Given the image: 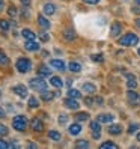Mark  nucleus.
Wrapping results in <instances>:
<instances>
[{"mask_svg": "<svg viewBox=\"0 0 140 149\" xmlns=\"http://www.w3.org/2000/svg\"><path fill=\"white\" fill-rule=\"evenodd\" d=\"M137 42H139V36L134 33H127L119 39V44L122 47H131V45H136Z\"/></svg>", "mask_w": 140, "mask_h": 149, "instance_id": "nucleus-1", "label": "nucleus"}, {"mask_svg": "<svg viewBox=\"0 0 140 149\" xmlns=\"http://www.w3.org/2000/svg\"><path fill=\"white\" fill-rule=\"evenodd\" d=\"M15 68L18 69V72L26 74V72H29L32 69V62L29 59H26V57H20L18 60H17V63H15Z\"/></svg>", "mask_w": 140, "mask_h": 149, "instance_id": "nucleus-2", "label": "nucleus"}, {"mask_svg": "<svg viewBox=\"0 0 140 149\" xmlns=\"http://www.w3.org/2000/svg\"><path fill=\"white\" fill-rule=\"evenodd\" d=\"M29 86L32 87L33 91H36V92H44V91H47V81L42 80V77L32 78V80L29 81Z\"/></svg>", "mask_w": 140, "mask_h": 149, "instance_id": "nucleus-3", "label": "nucleus"}, {"mask_svg": "<svg viewBox=\"0 0 140 149\" xmlns=\"http://www.w3.org/2000/svg\"><path fill=\"white\" fill-rule=\"evenodd\" d=\"M12 127L17 130V131H24L27 128V118L23 116V115H18L12 119Z\"/></svg>", "mask_w": 140, "mask_h": 149, "instance_id": "nucleus-4", "label": "nucleus"}, {"mask_svg": "<svg viewBox=\"0 0 140 149\" xmlns=\"http://www.w3.org/2000/svg\"><path fill=\"white\" fill-rule=\"evenodd\" d=\"M30 128H32L33 131H36V133H41V131L44 130V124L41 122V119L35 118V119L30 120Z\"/></svg>", "mask_w": 140, "mask_h": 149, "instance_id": "nucleus-5", "label": "nucleus"}, {"mask_svg": "<svg viewBox=\"0 0 140 149\" xmlns=\"http://www.w3.org/2000/svg\"><path fill=\"white\" fill-rule=\"evenodd\" d=\"M12 92H15L18 96H21V98H24V96H27V87L23 86V84H17L12 87Z\"/></svg>", "mask_w": 140, "mask_h": 149, "instance_id": "nucleus-6", "label": "nucleus"}, {"mask_svg": "<svg viewBox=\"0 0 140 149\" xmlns=\"http://www.w3.org/2000/svg\"><path fill=\"white\" fill-rule=\"evenodd\" d=\"M63 104H65L68 109H71V110H77L78 107H80V104L77 102V100L75 98H71V96H68V98L63 101Z\"/></svg>", "mask_w": 140, "mask_h": 149, "instance_id": "nucleus-7", "label": "nucleus"}, {"mask_svg": "<svg viewBox=\"0 0 140 149\" xmlns=\"http://www.w3.org/2000/svg\"><path fill=\"white\" fill-rule=\"evenodd\" d=\"M24 47H26V50H29V51H38L39 50V44L35 39H27L26 44H24Z\"/></svg>", "mask_w": 140, "mask_h": 149, "instance_id": "nucleus-8", "label": "nucleus"}, {"mask_svg": "<svg viewBox=\"0 0 140 149\" xmlns=\"http://www.w3.org/2000/svg\"><path fill=\"white\" fill-rule=\"evenodd\" d=\"M50 65L53 66L54 69H57V71H60V72L66 69V68H65V63H63V60H59V59H53V60L50 62Z\"/></svg>", "mask_w": 140, "mask_h": 149, "instance_id": "nucleus-9", "label": "nucleus"}, {"mask_svg": "<svg viewBox=\"0 0 140 149\" xmlns=\"http://www.w3.org/2000/svg\"><path fill=\"white\" fill-rule=\"evenodd\" d=\"M42 12L45 14V15H53L56 12V6L53 3H45L42 8Z\"/></svg>", "mask_w": 140, "mask_h": 149, "instance_id": "nucleus-10", "label": "nucleus"}, {"mask_svg": "<svg viewBox=\"0 0 140 149\" xmlns=\"http://www.w3.org/2000/svg\"><path fill=\"white\" fill-rule=\"evenodd\" d=\"M38 75L39 77H48V75H51V69L45 65H41L38 68Z\"/></svg>", "mask_w": 140, "mask_h": 149, "instance_id": "nucleus-11", "label": "nucleus"}, {"mask_svg": "<svg viewBox=\"0 0 140 149\" xmlns=\"http://www.w3.org/2000/svg\"><path fill=\"white\" fill-rule=\"evenodd\" d=\"M122 30V26L119 23H111V27H110V35L111 36H118Z\"/></svg>", "mask_w": 140, "mask_h": 149, "instance_id": "nucleus-12", "label": "nucleus"}, {"mask_svg": "<svg viewBox=\"0 0 140 149\" xmlns=\"http://www.w3.org/2000/svg\"><path fill=\"white\" fill-rule=\"evenodd\" d=\"M68 131H69V134L77 136V134L81 133V125H80V124H72V125H69Z\"/></svg>", "mask_w": 140, "mask_h": 149, "instance_id": "nucleus-13", "label": "nucleus"}, {"mask_svg": "<svg viewBox=\"0 0 140 149\" xmlns=\"http://www.w3.org/2000/svg\"><path fill=\"white\" fill-rule=\"evenodd\" d=\"M38 24L41 26L42 29H48V27H50V21H48L44 15H38Z\"/></svg>", "mask_w": 140, "mask_h": 149, "instance_id": "nucleus-14", "label": "nucleus"}, {"mask_svg": "<svg viewBox=\"0 0 140 149\" xmlns=\"http://www.w3.org/2000/svg\"><path fill=\"white\" fill-rule=\"evenodd\" d=\"M21 35H23L24 39H35V38H36L35 32H32L30 29H23V30H21Z\"/></svg>", "mask_w": 140, "mask_h": 149, "instance_id": "nucleus-15", "label": "nucleus"}, {"mask_svg": "<svg viewBox=\"0 0 140 149\" xmlns=\"http://www.w3.org/2000/svg\"><path fill=\"white\" fill-rule=\"evenodd\" d=\"M98 122H101V124H110V122H113V116L111 115H100L97 118Z\"/></svg>", "mask_w": 140, "mask_h": 149, "instance_id": "nucleus-16", "label": "nucleus"}, {"mask_svg": "<svg viewBox=\"0 0 140 149\" xmlns=\"http://www.w3.org/2000/svg\"><path fill=\"white\" fill-rule=\"evenodd\" d=\"M109 133H110L111 136H118V134L122 133V127H120V125H110V127H109Z\"/></svg>", "mask_w": 140, "mask_h": 149, "instance_id": "nucleus-17", "label": "nucleus"}, {"mask_svg": "<svg viewBox=\"0 0 140 149\" xmlns=\"http://www.w3.org/2000/svg\"><path fill=\"white\" fill-rule=\"evenodd\" d=\"M127 77H128V81H127V86L130 87V89H136V87H137V81H136V78H134V75H131V74H127Z\"/></svg>", "mask_w": 140, "mask_h": 149, "instance_id": "nucleus-18", "label": "nucleus"}, {"mask_svg": "<svg viewBox=\"0 0 140 149\" xmlns=\"http://www.w3.org/2000/svg\"><path fill=\"white\" fill-rule=\"evenodd\" d=\"M83 91L92 95V93H95V92H97V87H95L92 83H84V84H83Z\"/></svg>", "mask_w": 140, "mask_h": 149, "instance_id": "nucleus-19", "label": "nucleus"}, {"mask_svg": "<svg viewBox=\"0 0 140 149\" xmlns=\"http://www.w3.org/2000/svg\"><path fill=\"white\" fill-rule=\"evenodd\" d=\"M50 83L53 84L54 87H57V89H60V87L63 86V81L60 80V77H56V75H54V77H51V80H50Z\"/></svg>", "mask_w": 140, "mask_h": 149, "instance_id": "nucleus-20", "label": "nucleus"}, {"mask_svg": "<svg viewBox=\"0 0 140 149\" xmlns=\"http://www.w3.org/2000/svg\"><path fill=\"white\" fill-rule=\"evenodd\" d=\"M54 96H56V93H53V92H47V91L41 92V98H42L44 101H51Z\"/></svg>", "mask_w": 140, "mask_h": 149, "instance_id": "nucleus-21", "label": "nucleus"}, {"mask_svg": "<svg viewBox=\"0 0 140 149\" xmlns=\"http://www.w3.org/2000/svg\"><path fill=\"white\" fill-rule=\"evenodd\" d=\"M68 66H69V71H72V72H80L81 71V65L78 62H71Z\"/></svg>", "mask_w": 140, "mask_h": 149, "instance_id": "nucleus-22", "label": "nucleus"}, {"mask_svg": "<svg viewBox=\"0 0 140 149\" xmlns=\"http://www.w3.org/2000/svg\"><path fill=\"white\" fill-rule=\"evenodd\" d=\"M63 38L66 39V41H74L75 39V32H72V30H65L63 32Z\"/></svg>", "mask_w": 140, "mask_h": 149, "instance_id": "nucleus-23", "label": "nucleus"}, {"mask_svg": "<svg viewBox=\"0 0 140 149\" xmlns=\"http://www.w3.org/2000/svg\"><path fill=\"white\" fill-rule=\"evenodd\" d=\"M75 119L78 122H83V120H87L89 119V113H84V111H80V113H77L75 115Z\"/></svg>", "mask_w": 140, "mask_h": 149, "instance_id": "nucleus-24", "label": "nucleus"}, {"mask_svg": "<svg viewBox=\"0 0 140 149\" xmlns=\"http://www.w3.org/2000/svg\"><path fill=\"white\" fill-rule=\"evenodd\" d=\"M48 137L51 140H54V142H59V140H60V133H57V131H54V130H51V131H48Z\"/></svg>", "mask_w": 140, "mask_h": 149, "instance_id": "nucleus-25", "label": "nucleus"}, {"mask_svg": "<svg viewBox=\"0 0 140 149\" xmlns=\"http://www.w3.org/2000/svg\"><path fill=\"white\" fill-rule=\"evenodd\" d=\"M75 148L77 149L89 148V142H87V140H77V142H75Z\"/></svg>", "mask_w": 140, "mask_h": 149, "instance_id": "nucleus-26", "label": "nucleus"}, {"mask_svg": "<svg viewBox=\"0 0 140 149\" xmlns=\"http://www.w3.org/2000/svg\"><path fill=\"white\" fill-rule=\"evenodd\" d=\"M137 100H139V95H137L136 92H133V91H130V92H128V101L133 102V104H136Z\"/></svg>", "mask_w": 140, "mask_h": 149, "instance_id": "nucleus-27", "label": "nucleus"}, {"mask_svg": "<svg viewBox=\"0 0 140 149\" xmlns=\"http://www.w3.org/2000/svg\"><path fill=\"white\" fill-rule=\"evenodd\" d=\"M68 96H71V98H75V100H78L81 96V93L78 92L77 89H69L68 91Z\"/></svg>", "mask_w": 140, "mask_h": 149, "instance_id": "nucleus-28", "label": "nucleus"}, {"mask_svg": "<svg viewBox=\"0 0 140 149\" xmlns=\"http://www.w3.org/2000/svg\"><path fill=\"white\" fill-rule=\"evenodd\" d=\"M101 149H107V148H111V149H118V145L116 143H113V142H104V143H101V146H100Z\"/></svg>", "mask_w": 140, "mask_h": 149, "instance_id": "nucleus-29", "label": "nucleus"}, {"mask_svg": "<svg viewBox=\"0 0 140 149\" xmlns=\"http://www.w3.org/2000/svg\"><path fill=\"white\" fill-rule=\"evenodd\" d=\"M38 106H39V101L35 98V96H30V98H29V107L30 109H36Z\"/></svg>", "mask_w": 140, "mask_h": 149, "instance_id": "nucleus-30", "label": "nucleus"}, {"mask_svg": "<svg viewBox=\"0 0 140 149\" xmlns=\"http://www.w3.org/2000/svg\"><path fill=\"white\" fill-rule=\"evenodd\" d=\"M91 130H92V131H101V122L92 120V122H91Z\"/></svg>", "mask_w": 140, "mask_h": 149, "instance_id": "nucleus-31", "label": "nucleus"}, {"mask_svg": "<svg viewBox=\"0 0 140 149\" xmlns=\"http://www.w3.org/2000/svg\"><path fill=\"white\" fill-rule=\"evenodd\" d=\"M9 63V59H8V56H5V53H2L0 51V65H8Z\"/></svg>", "mask_w": 140, "mask_h": 149, "instance_id": "nucleus-32", "label": "nucleus"}, {"mask_svg": "<svg viewBox=\"0 0 140 149\" xmlns=\"http://www.w3.org/2000/svg\"><path fill=\"white\" fill-rule=\"evenodd\" d=\"M39 39H41L42 42H48V39H50V35H48L47 32H39Z\"/></svg>", "mask_w": 140, "mask_h": 149, "instance_id": "nucleus-33", "label": "nucleus"}, {"mask_svg": "<svg viewBox=\"0 0 140 149\" xmlns=\"http://www.w3.org/2000/svg\"><path fill=\"white\" fill-rule=\"evenodd\" d=\"M0 29L2 30H9V23H8L6 20H0Z\"/></svg>", "mask_w": 140, "mask_h": 149, "instance_id": "nucleus-34", "label": "nucleus"}, {"mask_svg": "<svg viewBox=\"0 0 140 149\" xmlns=\"http://www.w3.org/2000/svg\"><path fill=\"white\" fill-rule=\"evenodd\" d=\"M92 60H93V62L102 63V62H104V57H102V54H93V56H92Z\"/></svg>", "mask_w": 140, "mask_h": 149, "instance_id": "nucleus-35", "label": "nucleus"}, {"mask_svg": "<svg viewBox=\"0 0 140 149\" xmlns=\"http://www.w3.org/2000/svg\"><path fill=\"white\" fill-rule=\"evenodd\" d=\"M137 128H139V124H131V125H130V128H128V133H130V134L136 133Z\"/></svg>", "mask_w": 140, "mask_h": 149, "instance_id": "nucleus-36", "label": "nucleus"}, {"mask_svg": "<svg viewBox=\"0 0 140 149\" xmlns=\"http://www.w3.org/2000/svg\"><path fill=\"white\" fill-rule=\"evenodd\" d=\"M68 122V116L66 115H60V118H59V124L60 125H63V124H66Z\"/></svg>", "mask_w": 140, "mask_h": 149, "instance_id": "nucleus-37", "label": "nucleus"}, {"mask_svg": "<svg viewBox=\"0 0 140 149\" xmlns=\"http://www.w3.org/2000/svg\"><path fill=\"white\" fill-rule=\"evenodd\" d=\"M8 14H9L11 17H15V15H17V9H15V6H9V9H8Z\"/></svg>", "mask_w": 140, "mask_h": 149, "instance_id": "nucleus-38", "label": "nucleus"}, {"mask_svg": "<svg viewBox=\"0 0 140 149\" xmlns=\"http://www.w3.org/2000/svg\"><path fill=\"white\" fill-rule=\"evenodd\" d=\"M6 134H8V128L0 124V136H6Z\"/></svg>", "mask_w": 140, "mask_h": 149, "instance_id": "nucleus-39", "label": "nucleus"}, {"mask_svg": "<svg viewBox=\"0 0 140 149\" xmlns=\"http://www.w3.org/2000/svg\"><path fill=\"white\" fill-rule=\"evenodd\" d=\"M92 102H93V100L89 98V96H86V98H84V104H86V106H92Z\"/></svg>", "mask_w": 140, "mask_h": 149, "instance_id": "nucleus-40", "label": "nucleus"}, {"mask_svg": "<svg viewBox=\"0 0 140 149\" xmlns=\"http://www.w3.org/2000/svg\"><path fill=\"white\" fill-rule=\"evenodd\" d=\"M0 148H11V143H6L5 140H0Z\"/></svg>", "mask_w": 140, "mask_h": 149, "instance_id": "nucleus-41", "label": "nucleus"}, {"mask_svg": "<svg viewBox=\"0 0 140 149\" xmlns=\"http://www.w3.org/2000/svg\"><path fill=\"white\" fill-rule=\"evenodd\" d=\"M23 6H30V0H20Z\"/></svg>", "mask_w": 140, "mask_h": 149, "instance_id": "nucleus-42", "label": "nucleus"}, {"mask_svg": "<svg viewBox=\"0 0 140 149\" xmlns=\"http://www.w3.org/2000/svg\"><path fill=\"white\" fill-rule=\"evenodd\" d=\"M83 2H86V3H91V5H95V3H98L100 0H83Z\"/></svg>", "mask_w": 140, "mask_h": 149, "instance_id": "nucleus-43", "label": "nucleus"}, {"mask_svg": "<svg viewBox=\"0 0 140 149\" xmlns=\"http://www.w3.org/2000/svg\"><path fill=\"white\" fill-rule=\"evenodd\" d=\"M95 102L101 106V104H102V98H101V96H97V98H95Z\"/></svg>", "mask_w": 140, "mask_h": 149, "instance_id": "nucleus-44", "label": "nucleus"}, {"mask_svg": "<svg viewBox=\"0 0 140 149\" xmlns=\"http://www.w3.org/2000/svg\"><path fill=\"white\" fill-rule=\"evenodd\" d=\"M0 118H5V111H3L2 107H0Z\"/></svg>", "mask_w": 140, "mask_h": 149, "instance_id": "nucleus-45", "label": "nucleus"}, {"mask_svg": "<svg viewBox=\"0 0 140 149\" xmlns=\"http://www.w3.org/2000/svg\"><path fill=\"white\" fill-rule=\"evenodd\" d=\"M3 8H5V3L2 2V0H0V11H3Z\"/></svg>", "mask_w": 140, "mask_h": 149, "instance_id": "nucleus-46", "label": "nucleus"}, {"mask_svg": "<svg viewBox=\"0 0 140 149\" xmlns=\"http://www.w3.org/2000/svg\"><path fill=\"white\" fill-rule=\"evenodd\" d=\"M137 140H139V142H140V133L137 134Z\"/></svg>", "mask_w": 140, "mask_h": 149, "instance_id": "nucleus-47", "label": "nucleus"}, {"mask_svg": "<svg viewBox=\"0 0 140 149\" xmlns=\"http://www.w3.org/2000/svg\"><path fill=\"white\" fill-rule=\"evenodd\" d=\"M134 2H136L137 5H140V0H134Z\"/></svg>", "mask_w": 140, "mask_h": 149, "instance_id": "nucleus-48", "label": "nucleus"}, {"mask_svg": "<svg viewBox=\"0 0 140 149\" xmlns=\"http://www.w3.org/2000/svg\"><path fill=\"white\" fill-rule=\"evenodd\" d=\"M137 26H139V27H140V20H137Z\"/></svg>", "mask_w": 140, "mask_h": 149, "instance_id": "nucleus-49", "label": "nucleus"}, {"mask_svg": "<svg viewBox=\"0 0 140 149\" xmlns=\"http://www.w3.org/2000/svg\"><path fill=\"white\" fill-rule=\"evenodd\" d=\"M139 54H140V48H139Z\"/></svg>", "mask_w": 140, "mask_h": 149, "instance_id": "nucleus-50", "label": "nucleus"}, {"mask_svg": "<svg viewBox=\"0 0 140 149\" xmlns=\"http://www.w3.org/2000/svg\"><path fill=\"white\" fill-rule=\"evenodd\" d=\"M0 95H2V92H0Z\"/></svg>", "mask_w": 140, "mask_h": 149, "instance_id": "nucleus-51", "label": "nucleus"}]
</instances>
